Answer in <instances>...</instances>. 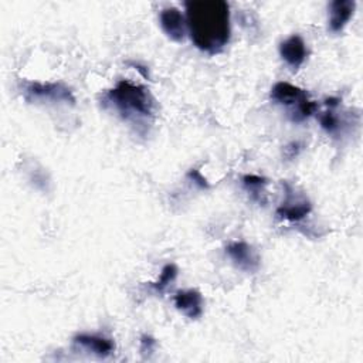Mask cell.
Listing matches in <instances>:
<instances>
[{"mask_svg":"<svg viewBox=\"0 0 363 363\" xmlns=\"http://www.w3.org/2000/svg\"><path fill=\"white\" fill-rule=\"evenodd\" d=\"M186 26L197 48L217 54L230 40V6L224 0H191L184 3Z\"/></svg>","mask_w":363,"mask_h":363,"instance_id":"1","label":"cell"},{"mask_svg":"<svg viewBox=\"0 0 363 363\" xmlns=\"http://www.w3.org/2000/svg\"><path fill=\"white\" fill-rule=\"evenodd\" d=\"M105 99L122 115L126 121L139 122L140 119L153 115L155 101L149 91L138 84L126 79L119 81L105 95Z\"/></svg>","mask_w":363,"mask_h":363,"instance_id":"2","label":"cell"},{"mask_svg":"<svg viewBox=\"0 0 363 363\" xmlns=\"http://www.w3.org/2000/svg\"><path fill=\"white\" fill-rule=\"evenodd\" d=\"M23 95L27 101L75 102L71 89L60 82H27L23 86Z\"/></svg>","mask_w":363,"mask_h":363,"instance_id":"3","label":"cell"},{"mask_svg":"<svg viewBox=\"0 0 363 363\" xmlns=\"http://www.w3.org/2000/svg\"><path fill=\"white\" fill-rule=\"evenodd\" d=\"M225 254L233 264L244 272H255L259 268L258 252L244 241H233L225 247Z\"/></svg>","mask_w":363,"mask_h":363,"instance_id":"4","label":"cell"},{"mask_svg":"<svg viewBox=\"0 0 363 363\" xmlns=\"http://www.w3.org/2000/svg\"><path fill=\"white\" fill-rule=\"evenodd\" d=\"M285 187H286V199L277 208V216L289 221H299L311 213L312 206L309 200H306L305 197H298L292 191L288 183H285Z\"/></svg>","mask_w":363,"mask_h":363,"instance_id":"5","label":"cell"},{"mask_svg":"<svg viewBox=\"0 0 363 363\" xmlns=\"http://www.w3.org/2000/svg\"><path fill=\"white\" fill-rule=\"evenodd\" d=\"M159 21H160L162 30L170 40L177 41V43L183 41V38L186 35L187 26H186V18L179 9H176V7L163 9L160 11Z\"/></svg>","mask_w":363,"mask_h":363,"instance_id":"6","label":"cell"},{"mask_svg":"<svg viewBox=\"0 0 363 363\" xmlns=\"http://www.w3.org/2000/svg\"><path fill=\"white\" fill-rule=\"evenodd\" d=\"M279 54L282 60L292 68H299L308 57L306 44L301 35L294 34L279 44Z\"/></svg>","mask_w":363,"mask_h":363,"instance_id":"7","label":"cell"},{"mask_svg":"<svg viewBox=\"0 0 363 363\" xmlns=\"http://www.w3.org/2000/svg\"><path fill=\"white\" fill-rule=\"evenodd\" d=\"M173 301L176 309L190 319H197L203 315V296L196 289L177 291Z\"/></svg>","mask_w":363,"mask_h":363,"instance_id":"8","label":"cell"},{"mask_svg":"<svg viewBox=\"0 0 363 363\" xmlns=\"http://www.w3.org/2000/svg\"><path fill=\"white\" fill-rule=\"evenodd\" d=\"M271 99L279 105H285V106H298L301 105L303 101L309 99L306 91L288 84V82H277L272 89H271ZM294 108V109H295ZM292 109V111H294ZM291 111V112H292Z\"/></svg>","mask_w":363,"mask_h":363,"instance_id":"9","label":"cell"},{"mask_svg":"<svg viewBox=\"0 0 363 363\" xmlns=\"http://www.w3.org/2000/svg\"><path fill=\"white\" fill-rule=\"evenodd\" d=\"M74 343L99 357H106L115 350V343L111 339L99 335L81 333L74 337Z\"/></svg>","mask_w":363,"mask_h":363,"instance_id":"10","label":"cell"},{"mask_svg":"<svg viewBox=\"0 0 363 363\" xmlns=\"http://www.w3.org/2000/svg\"><path fill=\"white\" fill-rule=\"evenodd\" d=\"M356 3L353 0H335L329 4V28L339 33L353 16Z\"/></svg>","mask_w":363,"mask_h":363,"instance_id":"11","label":"cell"},{"mask_svg":"<svg viewBox=\"0 0 363 363\" xmlns=\"http://www.w3.org/2000/svg\"><path fill=\"white\" fill-rule=\"evenodd\" d=\"M177 267L174 264H166L163 268H162V272L157 278L156 282H152L150 286L156 291V292H163L177 277Z\"/></svg>","mask_w":363,"mask_h":363,"instance_id":"12","label":"cell"},{"mask_svg":"<svg viewBox=\"0 0 363 363\" xmlns=\"http://www.w3.org/2000/svg\"><path fill=\"white\" fill-rule=\"evenodd\" d=\"M267 179L257 176V174H245L242 176V184L247 191H250L254 199H259L261 194L264 193V189L267 186Z\"/></svg>","mask_w":363,"mask_h":363,"instance_id":"13","label":"cell"},{"mask_svg":"<svg viewBox=\"0 0 363 363\" xmlns=\"http://www.w3.org/2000/svg\"><path fill=\"white\" fill-rule=\"evenodd\" d=\"M319 123L322 126V129L326 133H336L340 129V119L339 116L333 112V109H328L326 112H322L319 115Z\"/></svg>","mask_w":363,"mask_h":363,"instance_id":"14","label":"cell"},{"mask_svg":"<svg viewBox=\"0 0 363 363\" xmlns=\"http://www.w3.org/2000/svg\"><path fill=\"white\" fill-rule=\"evenodd\" d=\"M187 177L191 179V180H193L199 187H201V189H207V187H208L207 180L204 179V176H203L197 169H191V170L187 173Z\"/></svg>","mask_w":363,"mask_h":363,"instance_id":"15","label":"cell"},{"mask_svg":"<svg viewBox=\"0 0 363 363\" xmlns=\"http://www.w3.org/2000/svg\"><path fill=\"white\" fill-rule=\"evenodd\" d=\"M155 346H156V342H155L153 337H150V336H147V335H143V336L140 337V352H142V353H146V352L150 353V352H153Z\"/></svg>","mask_w":363,"mask_h":363,"instance_id":"16","label":"cell"},{"mask_svg":"<svg viewBox=\"0 0 363 363\" xmlns=\"http://www.w3.org/2000/svg\"><path fill=\"white\" fill-rule=\"evenodd\" d=\"M299 150H301L299 142H292V143H289L288 146H285V153H286V156H288L289 159L295 157V156L299 153Z\"/></svg>","mask_w":363,"mask_h":363,"instance_id":"17","label":"cell"},{"mask_svg":"<svg viewBox=\"0 0 363 363\" xmlns=\"http://www.w3.org/2000/svg\"><path fill=\"white\" fill-rule=\"evenodd\" d=\"M340 99L336 98V96H329L325 99V105L329 108V109H335L337 105H339Z\"/></svg>","mask_w":363,"mask_h":363,"instance_id":"18","label":"cell"}]
</instances>
